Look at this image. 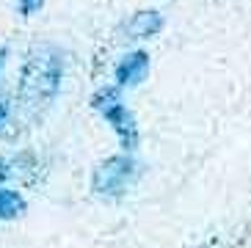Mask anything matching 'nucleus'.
Instances as JSON below:
<instances>
[{
	"label": "nucleus",
	"mask_w": 251,
	"mask_h": 248,
	"mask_svg": "<svg viewBox=\"0 0 251 248\" xmlns=\"http://www.w3.org/2000/svg\"><path fill=\"white\" fill-rule=\"evenodd\" d=\"M91 105H94V108L105 116V122L116 130L119 141L125 146V152H133L135 146H138V127H135L133 113L122 105L119 88H102V91H97Z\"/></svg>",
	"instance_id": "7ed1b4c3"
},
{
	"label": "nucleus",
	"mask_w": 251,
	"mask_h": 248,
	"mask_svg": "<svg viewBox=\"0 0 251 248\" xmlns=\"http://www.w3.org/2000/svg\"><path fill=\"white\" fill-rule=\"evenodd\" d=\"M8 174H11V168H8V163L3 160V157H0V179H6Z\"/></svg>",
	"instance_id": "1a4fd4ad"
},
{
	"label": "nucleus",
	"mask_w": 251,
	"mask_h": 248,
	"mask_svg": "<svg viewBox=\"0 0 251 248\" xmlns=\"http://www.w3.org/2000/svg\"><path fill=\"white\" fill-rule=\"evenodd\" d=\"M149 72V55L144 50H135V52H127L125 58L119 61L116 66V83L122 88L125 86H138Z\"/></svg>",
	"instance_id": "20e7f679"
},
{
	"label": "nucleus",
	"mask_w": 251,
	"mask_h": 248,
	"mask_svg": "<svg viewBox=\"0 0 251 248\" xmlns=\"http://www.w3.org/2000/svg\"><path fill=\"white\" fill-rule=\"evenodd\" d=\"M64 80V55L52 44H39L28 52L20 74V102L28 116L45 113L61 91Z\"/></svg>",
	"instance_id": "f257e3e1"
},
{
	"label": "nucleus",
	"mask_w": 251,
	"mask_h": 248,
	"mask_svg": "<svg viewBox=\"0 0 251 248\" xmlns=\"http://www.w3.org/2000/svg\"><path fill=\"white\" fill-rule=\"evenodd\" d=\"M160 28H163V17L157 11H138V14H133L125 22L122 36L127 42H138V39H149L155 33H160Z\"/></svg>",
	"instance_id": "39448f33"
},
{
	"label": "nucleus",
	"mask_w": 251,
	"mask_h": 248,
	"mask_svg": "<svg viewBox=\"0 0 251 248\" xmlns=\"http://www.w3.org/2000/svg\"><path fill=\"white\" fill-rule=\"evenodd\" d=\"M135 174H138V166H135V160L130 157V154H113V157L102 160L94 168L91 190H94L97 196L116 198L133 185Z\"/></svg>",
	"instance_id": "f03ea898"
},
{
	"label": "nucleus",
	"mask_w": 251,
	"mask_h": 248,
	"mask_svg": "<svg viewBox=\"0 0 251 248\" xmlns=\"http://www.w3.org/2000/svg\"><path fill=\"white\" fill-rule=\"evenodd\" d=\"M23 210H25V201L17 190L0 188V221L17 218V215H23Z\"/></svg>",
	"instance_id": "423d86ee"
},
{
	"label": "nucleus",
	"mask_w": 251,
	"mask_h": 248,
	"mask_svg": "<svg viewBox=\"0 0 251 248\" xmlns=\"http://www.w3.org/2000/svg\"><path fill=\"white\" fill-rule=\"evenodd\" d=\"M3 64H6V47H0V69H3Z\"/></svg>",
	"instance_id": "9d476101"
},
{
	"label": "nucleus",
	"mask_w": 251,
	"mask_h": 248,
	"mask_svg": "<svg viewBox=\"0 0 251 248\" xmlns=\"http://www.w3.org/2000/svg\"><path fill=\"white\" fill-rule=\"evenodd\" d=\"M8 113H11V102H8L6 97H0V130L6 127V122H8Z\"/></svg>",
	"instance_id": "6e6552de"
},
{
	"label": "nucleus",
	"mask_w": 251,
	"mask_h": 248,
	"mask_svg": "<svg viewBox=\"0 0 251 248\" xmlns=\"http://www.w3.org/2000/svg\"><path fill=\"white\" fill-rule=\"evenodd\" d=\"M42 3H45V0H17V6H20V14L23 17L36 14L39 8H42Z\"/></svg>",
	"instance_id": "0eeeda50"
}]
</instances>
